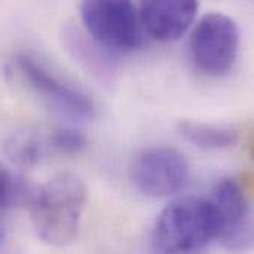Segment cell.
<instances>
[{
  "label": "cell",
  "mask_w": 254,
  "mask_h": 254,
  "mask_svg": "<svg viewBox=\"0 0 254 254\" xmlns=\"http://www.w3.org/2000/svg\"><path fill=\"white\" fill-rule=\"evenodd\" d=\"M12 73L21 86L52 113L74 122L95 118V104L86 94L63 82L34 58L16 55L12 61Z\"/></svg>",
  "instance_id": "277c9868"
},
{
  "label": "cell",
  "mask_w": 254,
  "mask_h": 254,
  "mask_svg": "<svg viewBox=\"0 0 254 254\" xmlns=\"http://www.w3.org/2000/svg\"><path fill=\"white\" fill-rule=\"evenodd\" d=\"M31 196L33 193L28 192V188L21 180L0 167V210L15 207L24 201L30 202Z\"/></svg>",
  "instance_id": "7c38bea8"
},
{
  "label": "cell",
  "mask_w": 254,
  "mask_h": 254,
  "mask_svg": "<svg viewBox=\"0 0 254 254\" xmlns=\"http://www.w3.org/2000/svg\"><path fill=\"white\" fill-rule=\"evenodd\" d=\"M64 42L67 51L97 79H112L113 64L110 54L101 49L89 36L86 37L77 28H67L64 31Z\"/></svg>",
  "instance_id": "30bf717a"
},
{
  "label": "cell",
  "mask_w": 254,
  "mask_h": 254,
  "mask_svg": "<svg viewBox=\"0 0 254 254\" xmlns=\"http://www.w3.org/2000/svg\"><path fill=\"white\" fill-rule=\"evenodd\" d=\"M208 199L216 216V241L229 253H249L253 247V211L243 185L235 179H223Z\"/></svg>",
  "instance_id": "8992f818"
},
{
  "label": "cell",
  "mask_w": 254,
  "mask_h": 254,
  "mask_svg": "<svg viewBox=\"0 0 254 254\" xmlns=\"http://www.w3.org/2000/svg\"><path fill=\"white\" fill-rule=\"evenodd\" d=\"M199 4L192 0H150L138 10L143 30L158 42H176L192 25Z\"/></svg>",
  "instance_id": "ba28073f"
},
{
  "label": "cell",
  "mask_w": 254,
  "mask_h": 254,
  "mask_svg": "<svg viewBox=\"0 0 254 254\" xmlns=\"http://www.w3.org/2000/svg\"><path fill=\"white\" fill-rule=\"evenodd\" d=\"M190 167L186 156L167 146L144 149L129 167V179L134 188L150 198L171 196L188 185Z\"/></svg>",
  "instance_id": "52a82bcc"
},
{
  "label": "cell",
  "mask_w": 254,
  "mask_h": 254,
  "mask_svg": "<svg viewBox=\"0 0 254 254\" xmlns=\"http://www.w3.org/2000/svg\"><path fill=\"white\" fill-rule=\"evenodd\" d=\"M3 241H4V229H3L1 225H0V247H1V244H3Z\"/></svg>",
  "instance_id": "5bb4252c"
},
{
  "label": "cell",
  "mask_w": 254,
  "mask_h": 254,
  "mask_svg": "<svg viewBox=\"0 0 254 254\" xmlns=\"http://www.w3.org/2000/svg\"><path fill=\"white\" fill-rule=\"evenodd\" d=\"M49 150L48 138L33 131L15 132L4 144L7 158L21 168H33L39 165Z\"/></svg>",
  "instance_id": "8fae6325"
},
{
  "label": "cell",
  "mask_w": 254,
  "mask_h": 254,
  "mask_svg": "<svg viewBox=\"0 0 254 254\" xmlns=\"http://www.w3.org/2000/svg\"><path fill=\"white\" fill-rule=\"evenodd\" d=\"M51 150L61 155H79L88 146V138L79 131L73 128H60L55 129L49 137Z\"/></svg>",
  "instance_id": "4fadbf2b"
},
{
  "label": "cell",
  "mask_w": 254,
  "mask_h": 254,
  "mask_svg": "<svg viewBox=\"0 0 254 254\" xmlns=\"http://www.w3.org/2000/svg\"><path fill=\"white\" fill-rule=\"evenodd\" d=\"M217 238V225L208 198L186 196L168 204L153 229L158 254H205Z\"/></svg>",
  "instance_id": "7a4b0ae2"
},
{
  "label": "cell",
  "mask_w": 254,
  "mask_h": 254,
  "mask_svg": "<svg viewBox=\"0 0 254 254\" xmlns=\"http://www.w3.org/2000/svg\"><path fill=\"white\" fill-rule=\"evenodd\" d=\"M179 135L192 146L202 150H223L237 146L240 129L234 125L210 124L183 119L177 124Z\"/></svg>",
  "instance_id": "9c48e42d"
},
{
  "label": "cell",
  "mask_w": 254,
  "mask_h": 254,
  "mask_svg": "<svg viewBox=\"0 0 254 254\" xmlns=\"http://www.w3.org/2000/svg\"><path fill=\"white\" fill-rule=\"evenodd\" d=\"M79 9L88 36L107 54H127L143 45L138 10L131 1L91 0Z\"/></svg>",
  "instance_id": "3957f363"
},
{
  "label": "cell",
  "mask_w": 254,
  "mask_h": 254,
  "mask_svg": "<svg viewBox=\"0 0 254 254\" xmlns=\"http://www.w3.org/2000/svg\"><path fill=\"white\" fill-rule=\"evenodd\" d=\"M238 48V25L222 12L204 15L189 39V52L193 64L210 76L226 74L237 61Z\"/></svg>",
  "instance_id": "5b68a950"
},
{
  "label": "cell",
  "mask_w": 254,
  "mask_h": 254,
  "mask_svg": "<svg viewBox=\"0 0 254 254\" xmlns=\"http://www.w3.org/2000/svg\"><path fill=\"white\" fill-rule=\"evenodd\" d=\"M86 195L83 182L73 174L49 179L28 202L36 235L49 246L70 244L79 232Z\"/></svg>",
  "instance_id": "6da1fadb"
}]
</instances>
